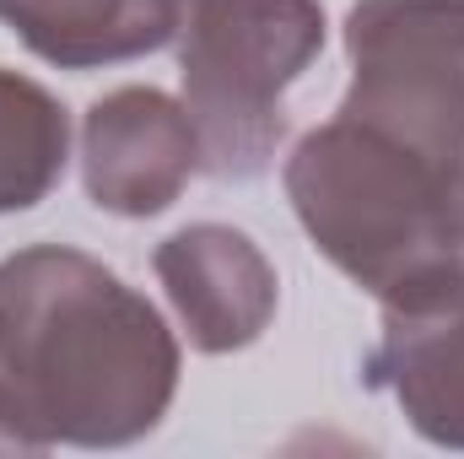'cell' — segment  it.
Segmentation results:
<instances>
[{
  "instance_id": "6da1fadb",
  "label": "cell",
  "mask_w": 464,
  "mask_h": 459,
  "mask_svg": "<svg viewBox=\"0 0 464 459\" xmlns=\"http://www.w3.org/2000/svg\"><path fill=\"white\" fill-rule=\"evenodd\" d=\"M179 336L146 292L71 243L0 259V438L11 454L130 449L179 400Z\"/></svg>"
},
{
  "instance_id": "7a4b0ae2",
  "label": "cell",
  "mask_w": 464,
  "mask_h": 459,
  "mask_svg": "<svg viewBox=\"0 0 464 459\" xmlns=\"http://www.w3.org/2000/svg\"><path fill=\"white\" fill-rule=\"evenodd\" d=\"M281 184L308 243L372 298L459 254L454 173L362 119L303 130Z\"/></svg>"
},
{
  "instance_id": "3957f363",
  "label": "cell",
  "mask_w": 464,
  "mask_h": 459,
  "mask_svg": "<svg viewBox=\"0 0 464 459\" xmlns=\"http://www.w3.org/2000/svg\"><path fill=\"white\" fill-rule=\"evenodd\" d=\"M179 87L200 173L259 179L286 141V93L324 54L319 0H179Z\"/></svg>"
},
{
  "instance_id": "277c9868",
  "label": "cell",
  "mask_w": 464,
  "mask_h": 459,
  "mask_svg": "<svg viewBox=\"0 0 464 459\" xmlns=\"http://www.w3.org/2000/svg\"><path fill=\"white\" fill-rule=\"evenodd\" d=\"M346 60L351 87L335 114L454 173L464 151V0H351Z\"/></svg>"
},
{
  "instance_id": "5b68a950",
  "label": "cell",
  "mask_w": 464,
  "mask_h": 459,
  "mask_svg": "<svg viewBox=\"0 0 464 459\" xmlns=\"http://www.w3.org/2000/svg\"><path fill=\"white\" fill-rule=\"evenodd\" d=\"M378 303L383 330L362 378L400 405L416 438L464 449V249Z\"/></svg>"
},
{
  "instance_id": "8992f818",
  "label": "cell",
  "mask_w": 464,
  "mask_h": 459,
  "mask_svg": "<svg viewBox=\"0 0 464 459\" xmlns=\"http://www.w3.org/2000/svg\"><path fill=\"white\" fill-rule=\"evenodd\" d=\"M76 157L82 190L98 211L146 222L162 217L200 173V135L189 109L162 87H114L87 103Z\"/></svg>"
},
{
  "instance_id": "52a82bcc",
  "label": "cell",
  "mask_w": 464,
  "mask_h": 459,
  "mask_svg": "<svg viewBox=\"0 0 464 459\" xmlns=\"http://www.w3.org/2000/svg\"><path fill=\"white\" fill-rule=\"evenodd\" d=\"M151 270L179 314V330L206 356L248 351L276 325L281 276L243 228L189 222L168 232L151 254Z\"/></svg>"
},
{
  "instance_id": "ba28073f",
  "label": "cell",
  "mask_w": 464,
  "mask_h": 459,
  "mask_svg": "<svg viewBox=\"0 0 464 459\" xmlns=\"http://www.w3.org/2000/svg\"><path fill=\"white\" fill-rule=\"evenodd\" d=\"M0 22L60 71H103L173 44L179 0H0Z\"/></svg>"
},
{
  "instance_id": "9c48e42d",
  "label": "cell",
  "mask_w": 464,
  "mask_h": 459,
  "mask_svg": "<svg viewBox=\"0 0 464 459\" xmlns=\"http://www.w3.org/2000/svg\"><path fill=\"white\" fill-rule=\"evenodd\" d=\"M71 168V114L60 98L0 65V217L44 206Z\"/></svg>"
},
{
  "instance_id": "30bf717a",
  "label": "cell",
  "mask_w": 464,
  "mask_h": 459,
  "mask_svg": "<svg viewBox=\"0 0 464 459\" xmlns=\"http://www.w3.org/2000/svg\"><path fill=\"white\" fill-rule=\"evenodd\" d=\"M454 232H459V249H464V151L454 162Z\"/></svg>"
}]
</instances>
